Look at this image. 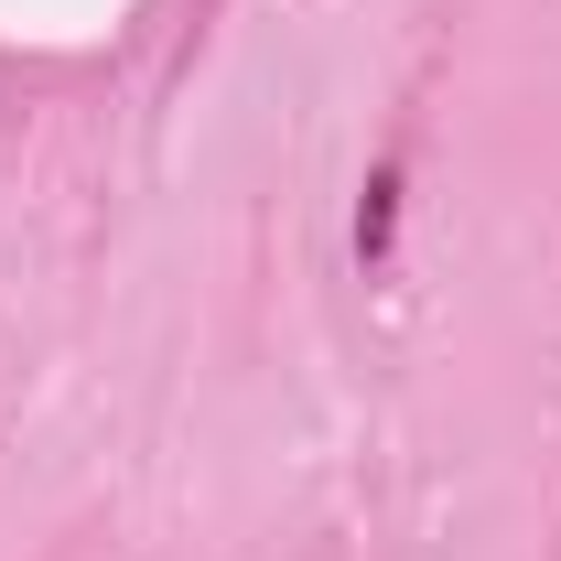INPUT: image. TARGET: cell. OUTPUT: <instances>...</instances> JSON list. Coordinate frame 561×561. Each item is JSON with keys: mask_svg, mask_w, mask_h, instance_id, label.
<instances>
[{"mask_svg": "<svg viewBox=\"0 0 561 561\" xmlns=\"http://www.w3.org/2000/svg\"><path fill=\"white\" fill-rule=\"evenodd\" d=\"M356 260H367V271H389V260H400V162H378V173H367V206H356Z\"/></svg>", "mask_w": 561, "mask_h": 561, "instance_id": "1", "label": "cell"}]
</instances>
